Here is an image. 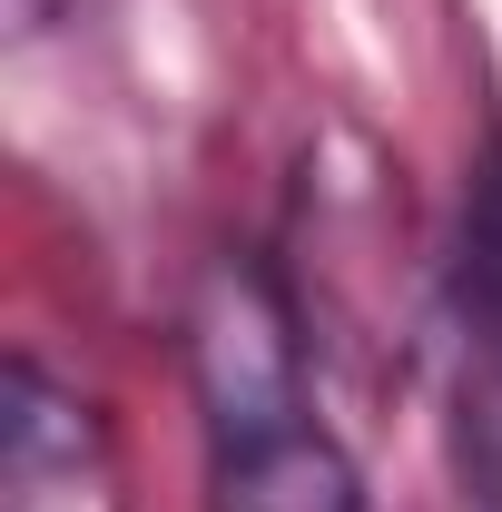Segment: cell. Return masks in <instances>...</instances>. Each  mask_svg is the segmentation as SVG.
<instances>
[{"label": "cell", "mask_w": 502, "mask_h": 512, "mask_svg": "<svg viewBox=\"0 0 502 512\" xmlns=\"http://www.w3.org/2000/svg\"><path fill=\"white\" fill-rule=\"evenodd\" d=\"M453 355H463V444L502 503V158L463 197L453 247Z\"/></svg>", "instance_id": "cell-2"}, {"label": "cell", "mask_w": 502, "mask_h": 512, "mask_svg": "<svg viewBox=\"0 0 502 512\" xmlns=\"http://www.w3.org/2000/svg\"><path fill=\"white\" fill-rule=\"evenodd\" d=\"M188 375L207 414V512H365V473L315 424L306 335L266 256H207L188 306Z\"/></svg>", "instance_id": "cell-1"}]
</instances>
